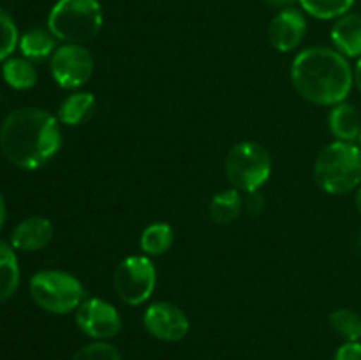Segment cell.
<instances>
[{
	"label": "cell",
	"instance_id": "cell-1",
	"mask_svg": "<svg viewBox=\"0 0 361 360\" xmlns=\"http://www.w3.org/2000/svg\"><path fill=\"white\" fill-rule=\"evenodd\" d=\"M62 147V131L55 115L34 106H23L4 119L0 150L20 169H39L48 164Z\"/></svg>",
	"mask_w": 361,
	"mask_h": 360
},
{
	"label": "cell",
	"instance_id": "cell-2",
	"mask_svg": "<svg viewBox=\"0 0 361 360\" xmlns=\"http://www.w3.org/2000/svg\"><path fill=\"white\" fill-rule=\"evenodd\" d=\"M291 83L305 101L334 108L351 94L355 73L348 59L335 48L310 46L293 60Z\"/></svg>",
	"mask_w": 361,
	"mask_h": 360
},
{
	"label": "cell",
	"instance_id": "cell-3",
	"mask_svg": "<svg viewBox=\"0 0 361 360\" xmlns=\"http://www.w3.org/2000/svg\"><path fill=\"white\" fill-rule=\"evenodd\" d=\"M314 180L328 194H348L361 186V148L337 141L326 145L314 162Z\"/></svg>",
	"mask_w": 361,
	"mask_h": 360
},
{
	"label": "cell",
	"instance_id": "cell-4",
	"mask_svg": "<svg viewBox=\"0 0 361 360\" xmlns=\"http://www.w3.org/2000/svg\"><path fill=\"white\" fill-rule=\"evenodd\" d=\"M104 16L97 0H59L48 14V30L56 41L85 44L97 37Z\"/></svg>",
	"mask_w": 361,
	"mask_h": 360
},
{
	"label": "cell",
	"instance_id": "cell-5",
	"mask_svg": "<svg viewBox=\"0 0 361 360\" xmlns=\"http://www.w3.org/2000/svg\"><path fill=\"white\" fill-rule=\"evenodd\" d=\"M30 296L42 311L51 314H69L85 300V288L80 279L63 270H41L32 275Z\"/></svg>",
	"mask_w": 361,
	"mask_h": 360
},
{
	"label": "cell",
	"instance_id": "cell-6",
	"mask_svg": "<svg viewBox=\"0 0 361 360\" xmlns=\"http://www.w3.org/2000/svg\"><path fill=\"white\" fill-rule=\"evenodd\" d=\"M226 176L240 193L259 191L271 175V155L256 141H240L229 148L224 161Z\"/></svg>",
	"mask_w": 361,
	"mask_h": 360
},
{
	"label": "cell",
	"instance_id": "cell-7",
	"mask_svg": "<svg viewBox=\"0 0 361 360\" xmlns=\"http://www.w3.org/2000/svg\"><path fill=\"white\" fill-rule=\"evenodd\" d=\"M157 284V272L148 256L134 254L123 258L113 275V286L120 300L129 306L148 302Z\"/></svg>",
	"mask_w": 361,
	"mask_h": 360
},
{
	"label": "cell",
	"instance_id": "cell-8",
	"mask_svg": "<svg viewBox=\"0 0 361 360\" xmlns=\"http://www.w3.org/2000/svg\"><path fill=\"white\" fill-rule=\"evenodd\" d=\"M94 56L83 44L63 42L49 59V73L53 80L66 90H76L87 85L94 76Z\"/></svg>",
	"mask_w": 361,
	"mask_h": 360
},
{
	"label": "cell",
	"instance_id": "cell-9",
	"mask_svg": "<svg viewBox=\"0 0 361 360\" xmlns=\"http://www.w3.org/2000/svg\"><path fill=\"white\" fill-rule=\"evenodd\" d=\"M76 325L95 341H108L122 330V318L116 307L104 299H85L76 311Z\"/></svg>",
	"mask_w": 361,
	"mask_h": 360
},
{
	"label": "cell",
	"instance_id": "cell-10",
	"mask_svg": "<svg viewBox=\"0 0 361 360\" xmlns=\"http://www.w3.org/2000/svg\"><path fill=\"white\" fill-rule=\"evenodd\" d=\"M143 325L152 337L164 342H178L189 334V318L171 302H154L143 314Z\"/></svg>",
	"mask_w": 361,
	"mask_h": 360
},
{
	"label": "cell",
	"instance_id": "cell-11",
	"mask_svg": "<svg viewBox=\"0 0 361 360\" xmlns=\"http://www.w3.org/2000/svg\"><path fill=\"white\" fill-rule=\"evenodd\" d=\"M307 35V18L302 11H279L268 27V39L277 52L288 53L298 48Z\"/></svg>",
	"mask_w": 361,
	"mask_h": 360
},
{
	"label": "cell",
	"instance_id": "cell-12",
	"mask_svg": "<svg viewBox=\"0 0 361 360\" xmlns=\"http://www.w3.org/2000/svg\"><path fill=\"white\" fill-rule=\"evenodd\" d=\"M53 224L42 215L23 219L11 233V246L16 251H39L49 246L53 240Z\"/></svg>",
	"mask_w": 361,
	"mask_h": 360
},
{
	"label": "cell",
	"instance_id": "cell-13",
	"mask_svg": "<svg viewBox=\"0 0 361 360\" xmlns=\"http://www.w3.org/2000/svg\"><path fill=\"white\" fill-rule=\"evenodd\" d=\"M331 42L335 49L345 59H360L361 56V14L345 13L337 18L331 27Z\"/></svg>",
	"mask_w": 361,
	"mask_h": 360
},
{
	"label": "cell",
	"instance_id": "cell-14",
	"mask_svg": "<svg viewBox=\"0 0 361 360\" xmlns=\"http://www.w3.org/2000/svg\"><path fill=\"white\" fill-rule=\"evenodd\" d=\"M328 127L337 141H348L356 143L361 131V116L358 109L349 102H341L334 106L328 115Z\"/></svg>",
	"mask_w": 361,
	"mask_h": 360
},
{
	"label": "cell",
	"instance_id": "cell-15",
	"mask_svg": "<svg viewBox=\"0 0 361 360\" xmlns=\"http://www.w3.org/2000/svg\"><path fill=\"white\" fill-rule=\"evenodd\" d=\"M95 112V97L92 92H74L67 95L59 106L56 119L60 124L78 127L87 122Z\"/></svg>",
	"mask_w": 361,
	"mask_h": 360
},
{
	"label": "cell",
	"instance_id": "cell-16",
	"mask_svg": "<svg viewBox=\"0 0 361 360\" xmlns=\"http://www.w3.org/2000/svg\"><path fill=\"white\" fill-rule=\"evenodd\" d=\"M20 49L25 59L32 62H42L46 59H51L55 53L56 37L49 30L44 28H30L20 37Z\"/></svg>",
	"mask_w": 361,
	"mask_h": 360
},
{
	"label": "cell",
	"instance_id": "cell-17",
	"mask_svg": "<svg viewBox=\"0 0 361 360\" xmlns=\"http://www.w3.org/2000/svg\"><path fill=\"white\" fill-rule=\"evenodd\" d=\"M2 76L14 90H30L37 83V69L25 56H9L2 66Z\"/></svg>",
	"mask_w": 361,
	"mask_h": 360
},
{
	"label": "cell",
	"instance_id": "cell-18",
	"mask_svg": "<svg viewBox=\"0 0 361 360\" xmlns=\"http://www.w3.org/2000/svg\"><path fill=\"white\" fill-rule=\"evenodd\" d=\"M243 210V196L235 187L215 194L208 207L212 221L217 224H231Z\"/></svg>",
	"mask_w": 361,
	"mask_h": 360
},
{
	"label": "cell",
	"instance_id": "cell-19",
	"mask_svg": "<svg viewBox=\"0 0 361 360\" xmlns=\"http://www.w3.org/2000/svg\"><path fill=\"white\" fill-rule=\"evenodd\" d=\"M20 286V265L11 244L0 240V302H6Z\"/></svg>",
	"mask_w": 361,
	"mask_h": 360
},
{
	"label": "cell",
	"instance_id": "cell-20",
	"mask_svg": "<svg viewBox=\"0 0 361 360\" xmlns=\"http://www.w3.org/2000/svg\"><path fill=\"white\" fill-rule=\"evenodd\" d=\"M175 240V232L168 222H152L141 232L140 247L145 256H162L168 253Z\"/></svg>",
	"mask_w": 361,
	"mask_h": 360
},
{
	"label": "cell",
	"instance_id": "cell-21",
	"mask_svg": "<svg viewBox=\"0 0 361 360\" xmlns=\"http://www.w3.org/2000/svg\"><path fill=\"white\" fill-rule=\"evenodd\" d=\"M330 327L345 342H361V314L342 307L330 314Z\"/></svg>",
	"mask_w": 361,
	"mask_h": 360
},
{
	"label": "cell",
	"instance_id": "cell-22",
	"mask_svg": "<svg viewBox=\"0 0 361 360\" xmlns=\"http://www.w3.org/2000/svg\"><path fill=\"white\" fill-rule=\"evenodd\" d=\"M355 0H300V6L317 20H337L349 13Z\"/></svg>",
	"mask_w": 361,
	"mask_h": 360
},
{
	"label": "cell",
	"instance_id": "cell-23",
	"mask_svg": "<svg viewBox=\"0 0 361 360\" xmlns=\"http://www.w3.org/2000/svg\"><path fill=\"white\" fill-rule=\"evenodd\" d=\"M20 44L18 27L13 16L0 7V62H6Z\"/></svg>",
	"mask_w": 361,
	"mask_h": 360
},
{
	"label": "cell",
	"instance_id": "cell-24",
	"mask_svg": "<svg viewBox=\"0 0 361 360\" xmlns=\"http://www.w3.org/2000/svg\"><path fill=\"white\" fill-rule=\"evenodd\" d=\"M73 360H122V355L111 342L95 341L78 349Z\"/></svg>",
	"mask_w": 361,
	"mask_h": 360
},
{
	"label": "cell",
	"instance_id": "cell-25",
	"mask_svg": "<svg viewBox=\"0 0 361 360\" xmlns=\"http://www.w3.org/2000/svg\"><path fill=\"white\" fill-rule=\"evenodd\" d=\"M264 196L261 194V191H254V193H247L243 198V208L249 212L250 215H257L263 212L264 208Z\"/></svg>",
	"mask_w": 361,
	"mask_h": 360
},
{
	"label": "cell",
	"instance_id": "cell-26",
	"mask_svg": "<svg viewBox=\"0 0 361 360\" xmlns=\"http://www.w3.org/2000/svg\"><path fill=\"white\" fill-rule=\"evenodd\" d=\"M334 360H361V342H344L337 349Z\"/></svg>",
	"mask_w": 361,
	"mask_h": 360
},
{
	"label": "cell",
	"instance_id": "cell-27",
	"mask_svg": "<svg viewBox=\"0 0 361 360\" xmlns=\"http://www.w3.org/2000/svg\"><path fill=\"white\" fill-rule=\"evenodd\" d=\"M264 2H267L268 6L284 11V9H291L295 4H300V0H264Z\"/></svg>",
	"mask_w": 361,
	"mask_h": 360
},
{
	"label": "cell",
	"instance_id": "cell-28",
	"mask_svg": "<svg viewBox=\"0 0 361 360\" xmlns=\"http://www.w3.org/2000/svg\"><path fill=\"white\" fill-rule=\"evenodd\" d=\"M7 217V208H6V200H4L2 193H0V229H2L4 222H6Z\"/></svg>",
	"mask_w": 361,
	"mask_h": 360
},
{
	"label": "cell",
	"instance_id": "cell-29",
	"mask_svg": "<svg viewBox=\"0 0 361 360\" xmlns=\"http://www.w3.org/2000/svg\"><path fill=\"white\" fill-rule=\"evenodd\" d=\"M353 73H355V85L361 92V56L358 59V62H356V67L353 69Z\"/></svg>",
	"mask_w": 361,
	"mask_h": 360
},
{
	"label": "cell",
	"instance_id": "cell-30",
	"mask_svg": "<svg viewBox=\"0 0 361 360\" xmlns=\"http://www.w3.org/2000/svg\"><path fill=\"white\" fill-rule=\"evenodd\" d=\"M355 203H356V208H358V212H360V214H361V186L358 187V191H356Z\"/></svg>",
	"mask_w": 361,
	"mask_h": 360
},
{
	"label": "cell",
	"instance_id": "cell-31",
	"mask_svg": "<svg viewBox=\"0 0 361 360\" xmlns=\"http://www.w3.org/2000/svg\"><path fill=\"white\" fill-rule=\"evenodd\" d=\"M358 145H360V148H361V131H360V136H358Z\"/></svg>",
	"mask_w": 361,
	"mask_h": 360
},
{
	"label": "cell",
	"instance_id": "cell-32",
	"mask_svg": "<svg viewBox=\"0 0 361 360\" xmlns=\"http://www.w3.org/2000/svg\"><path fill=\"white\" fill-rule=\"evenodd\" d=\"M358 246H360V249H361V233H360V239H358Z\"/></svg>",
	"mask_w": 361,
	"mask_h": 360
}]
</instances>
